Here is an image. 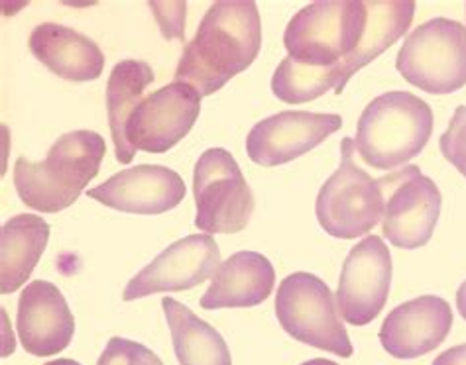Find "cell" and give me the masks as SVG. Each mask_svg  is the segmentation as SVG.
Listing matches in <instances>:
<instances>
[{
	"label": "cell",
	"mask_w": 466,
	"mask_h": 365,
	"mask_svg": "<svg viewBox=\"0 0 466 365\" xmlns=\"http://www.w3.org/2000/svg\"><path fill=\"white\" fill-rule=\"evenodd\" d=\"M260 47L262 22L256 3L220 0L205 12L195 38L183 50L176 81L208 96L248 69Z\"/></svg>",
	"instance_id": "6da1fadb"
},
{
	"label": "cell",
	"mask_w": 466,
	"mask_h": 365,
	"mask_svg": "<svg viewBox=\"0 0 466 365\" xmlns=\"http://www.w3.org/2000/svg\"><path fill=\"white\" fill-rule=\"evenodd\" d=\"M105 153L103 136L91 130H77L57 138L40 163L18 157L15 187L20 201L40 212L66 211L99 173Z\"/></svg>",
	"instance_id": "7a4b0ae2"
},
{
	"label": "cell",
	"mask_w": 466,
	"mask_h": 365,
	"mask_svg": "<svg viewBox=\"0 0 466 365\" xmlns=\"http://www.w3.org/2000/svg\"><path fill=\"white\" fill-rule=\"evenodd\" d=\"M433 111L408 91H390L368 104L357 126L354 150L374 169L406 167L433 133Z\"/></svg>",
	"instance_id": "3957f363"
},
{
	"label": "cell",
	"mask_w": 466,
	"mask_h": 365,
	"mask_svg": "<svg viewBox=\"0 0 466 365\" xmlns=\"http://www.w3.org/2000/svg\"><path fill=\"white\" fill-rule=\"evenodd\" d=\"M366 20L368 8L360 0H321L303 6L284 34L288 57L305 67H335L359 50Z\"/></svg>",
	"instance_id": "277c9868"
},
{
	"label": "cell",
	"mask_w": 466,
	"mask_h": 365,
	"mask_svg": "<svg viewBox=\"0 0 466 365\" xmlns=\"http://www.w3.org/2000/svg\"><path fill=\"white\" fill-rule=\"evenodd\" d=\"M354 140L340 142V165L317 194V221L329 236L354 240L370 232L384 216V194L380 181L372 179L354 162Z\"/></svg>",
	"instance_id": "5b68a950"
},
{
	"label": "cell",
	"mask_w": 466,
	"mask_h": 365,
	"mask_svg": "<svg viewBox=\"0 0 466 365\" xmlns=\"http://www.w3.org/2000/svg\"><path fill=\"white\" fill-rule=\"evenodd\" d=\"M276 316L298 342L340 358L352 356L354 350L340 321L337 299L317 275L305 271L288 275L278 287Z\"/></svg>",
	"instance_id": "8992f818"
},
{
	"label": "cell",
	"mask_w": 466,
	"mask_h": 365,
	"mask_svg": "<svg viewBox=\"0 0 466 365\" xmlns=\"http://www.w3.org/2000/svg\"><path fill=\"white\" fill-rule=\"evenodd\" d=\"M400 75L431 94H451L466 84V28L457 20L433 18L417 26L396 59Z\"/></svg>",
	"instance_id": "52a82bcc"
},
{
	"label": "cell",
	"mask_w": 466,
	"mask_h": 365,
	"mask_svg": "<svg viewBox=\"0 0 466 365\" xmlns=\"http://www.w3.org/2000/svg\"><path fill=\"white\" fill-rule=\"evenodd\" d=\"M198 204L195 226L205 234H237L248 226L254 194L235 157L223 148L207 150L193 172Z\"/></svg>",
	"instance_id": "ba28073f"
},
{
	"label": "cell",
	"mask_w": 466,
	"mask_h": 365,
	"mask_svg": "<svg viewBox=\"0 0 466 365\" xmlns=\"http://www.w3.org/2000/svg\"><path fill=\"white\" fill-rule=\"evenodd\" d=\"M378 181L384 194L382 230L388 242L401 250L425 246L433 236L443 204L435 181L415 165H406Z\"/></svg>",
	"instance_id": "9c48e42d"
},
{
	"label": "cell",
	"mask_w": 466,
	"mask_h": 365,
	"mask_svg": "<svg viewBox=\"0 0 466 365\" xmlns=\"http://www.w3.org/2000/svg\"><path fill=\"white\" fill-rule=\"evenodd\" d=\"M201 99L191 84L179 81L142 99L127 122V140L134 153H166L177 145L199 118Z\"/></svg>",
	"instance_id": "30bf717a"
},
{
	"label": "cell",
	"mask_w": 466,
	"mask_h": 365,
	"mask_svg": "<svg viewBox=\"0 0 466 365\" xmlns=\"http://www.w3.org/2000/svg\"><path fill=\"white\" fill-rule=\"evenodd\" d=\"M391 285V255L380 236H366L354 246L339 279L337 309L352 326L370 324L382 312Z\"/></svg>",
	"instance_id": "8fae6325"
},
{
	"label": "cell",
	"mask_w": 466,
	"mask_h": 365,
	"mask_svg": "<svg viewBox=\"0 0 466 365\" xmlns=\"http://www.w3.org/2000/svg\"><path fill=\"white\" fill-rule=\"evenodd\" d=\"M220 265V250L213 236L191 234L171 243L140 273L134 275L122 299L137 301L156 293L187 291L213 279Z\"/></svg>",
	"instance_id": "7c38bea8"
},
{
	"label": "cell",
	"mask_w": 466,
	"mask_h": 365,
	"mask_svg": "<svg viewBox=\"0 0 466 365\" xmlns=\"http://www.w3.org/2000/svg\"><path fill=\"white\" fill-rule=\"evenodd\" d=\"M340 126L339 114L286 111L260 120L248 132L247 152L250 160L262 167L284 165L315 150Z\"/></svg>",
	"instance_id": "4fadbf2b"
},
{
	"label": "cell",
	"mask_w": 466,
	"mask_h": 365,
	"mask_svg": "<svg viewBox=\"0 0 466 365\" xmlns=\"http://www.w3.org/2000/svg\"><path fill=\"white\" fill-rule=\"evenodd\" d=\"M87 194L120 212L164 214L186 197V182L169 167L137 165L115 173Z\"/></svg>",
	"instance_id": "5bb4252c"
},
{
	"label": "cell",
	"mask_w": 466,
	"mask_h": 365,
	"mask_svg": "<svg viewBox=\"0 0 466 365\" xmlns=\"http://www.w3.org/2000/svg\"><path fill=\"white\" fill-rule=\"evenodd\" d=\"M452 328L451 304L423 295L400 304L380 328V344L391 358L415 360L445 342Z\"/></svg>",
	"instance_id": "9a60e30c"
},
{
	"label": "cell",
	"mask_w": 466,
	"mask_h": 365,
	"mask_svg": "<svg viewBox=\"0 0 466 365\" xmlns=\"http://www.w3.org/2000/svg\"><path fill=\"white\" fill-rule=\"evenodd\" d=\"M16 328L24 350L47 358L64 351L76 334V319L61 291L50 281H32L18 299Z\"/></svg>",
	"instance_id": "2e32d148"
},
{
	"label": "cell",
	"mask_w": 466,
	"mask_h": 365,
	"mask_svg": "<svg viewBox=\"0 0 466 365\" xmlns=\"http://www.w3.org/2000/svg\"><path fill=\"white\" fill-rule=\"evenodd\" d=\"M276 285L274 265L258 252H237L218 265L201 297L205 311L248 309L262 304Z\"/></svg>",
	"instance_id": "e0dca14e"
},
{
	"label": "cell",
	"mask_w": 466,
	"mask_h": 365,
	"mask_svg": "<svg viewBox=\"0 0 466 365\" xmlns=\"http://www.w3.org/2000/svg\"><path fill=\"white\" fill-rule=\"evenodd\" d=\"M30 52L57 77L85 83L101 77L105 54L77 30L46 22L30 34Z\"/></svg>",
	"instance_id": "ac0fdd59"
},
{
	"label": "cell",
	"mask_w": 466,
	"mask_h": 365,
	"mask_svg": "<svg viewBox=\"0 0 466 365\" xmlns=\"http://www.w3.org/2000/svg\"><path fill=\"white\" fill-rule=\"evenodd\" d=\"M368 20L364 38L359 50L333 67L337 87L335 93L345 91V84L354 73L374 61L388 47L394 45L411 26L415 3L413 0H388V3H366Z\"/></svg>",
	"instance_id": "d6986e66"
},
{
	"label": "cell",
	"mask_w": 466,
	"mask_h": 365,
	"mask_svg": "<svg viewBox=\"0 0 466 365\" xmlns=\"http://www.w3.org/2000/svg\"><path fill=\"white\" fill-rule=\"evenodd\" d=\"M50 240V226L38 214H16L0 230V293H15L34 273Z\"/></svg>",
	"instance_id": "ffe728a7"
},
{
	"label": "cell",
	"mask_w": 466,
	"mask_h": 365,
	"mask_svg": "<svg viewBox=\"0 0 466 365\" xmlns=\"http://www.w3.org/2000/svg\"><path fill=\"white\" fill-rule=\"evenodd\" d=\"M162 307L179 365H232L225 338L179 301L164 297Z\"/></svg>",
	"instance_id": "44dd1931"
},
{
	"label": "cell",
	"mask_w": 466,
	"mask_h": 365,
	"mask_svg": "<svg viewBox=\"0 0 466 365\" xmlns=\"http://www.w3.org/2000/svg\"><path fill=\"white\" fill-rule=\"evenodd\" d=\"M152 83L154 71L144 61L125 59L110 71L106 83V111L110 136H113L115 153L120 163H130L134 157V150L127 140V122Z\"/></svg>",
	"instance_id": "7402d4cb"
},
{
	"label": "cell",
	"mask_w": 466,
	"mask_h": 365,
	"mask_svg": "<svg viewBox=\"0 0 466 365\" xmlns=\"http://www.w3.org/2000/svg\"><path fill=\"white\" fill-rule=\"evenodd\" d=\"M337 79L333 67H305L286 57L272 77V93L288 104L311 103L329 91H335Z\"/></svg>",
	"instance_id": "603a6c76"
},
{
	"label": "cell",
	"mask_w": 466,
	"mask_h": 365,
	"mask_svg": "<svg viewBox=\"0 0 466 365\" xmlns=\"http://www.w3.org/2000/svg\"><path fill=\"white\" fill-rule=\"evenodd\" d=\"M96 365H164L152 350L132 342V340L115 336L108 340L105 351Z\"/></svg>",
	"instance_id": "cb8c5ba5"
},
{
	"label": "cell",
	"mask_w": 466,
	"mask_h": 365,
	"mask_svg": "<svg viewBox=\"0 0 466 365\" xmlns=\"http://www.w3.org/2000/svg\"><path fill=\"white\" fill-rule=\"evenodd\" d=\"M439 148L445 160L466 179V106H459L452 114L447 132L439 140Z\"/></svg>",
	"instance_id": "d4e9b609"
},
{
	"label": "cell",
	"mask_w": 466,
	"mask_h": 365,
	"mask_svg": "<svg viewBox=\"0 0 466 365\" xmlns=\"http://www.w3.org/2000/svg\"><path fill=\"white\" fill-rule=\"evenodd\" d=\"M150 8L159 20L164 35L183 42V22H186V3H150Z\"/></svg>",
	"instance_id": "484cf974"
},
{
	"label": "cell",
	"mask_w": 466,
	"mask_h": 365,
	"mask_svg": "<svg viewBox=\"0 0 466 365\" xmlns=\"http://www.w3.org/2000/svg\"><path fill=\"white\" fill-rule=\"evenodd\" d=\"M433 365H466V344L452 346L443 354H439Z\"/></svg>",
	"instance_id": "4316f807"
},
{
	"label": "cell",
	"mask_w": 466,
	"mask_h": 365,
	"mask_svg": "<svg viewBox=\"0 0 466 365\" xmlns=\"http://www.w3.org/2000/svg\"><path fill=\"white\" fill-rule=\"evenodd\" d=\"M457 309L462 319L466 321V281H462V285L457 291Z\"/></svg>",
	"instance_id": "83f0119b"
},
{
	"label": "cell",
	"mask_w": 466,
	"mask_h": 365,
	"mask_svg": "<svg viewBox=\"0 0 466 365\" xmlns=\"http://www.w3.org/2000/svg\"><path fill=\"white\" fill-rule=\"evenodd\" d=\"M301 365H339V363L330 361V360H325V358H315V360H309V361H305Z\"/></svg>",
	"instance_id": "f1b7e54d"
},
{
	"label": "cell",
	"mask_w": 466,
	"mask_h": 365,
	"mask_svg": "<svg viewBox=\"0 0 466 365\" xmlns=\"http://www.w3.org/2000/svg\"><path fill=\"white\" fill-rule=\"evenodd\" d=\"M46 365H81L79 361H73V360H54V361H50V363H46Z\"/></svg>",
	"instance_id": "f546056e"
}]
</instances>
